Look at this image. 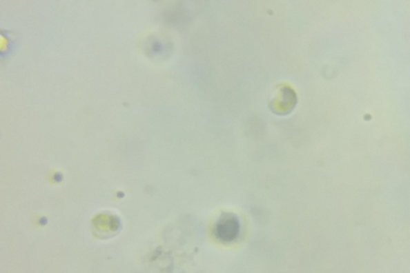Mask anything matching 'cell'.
Instances as JSON below:
<instances>
[{"label":"cell","mask_w":410,"mask_h":273,"mask_svg":"<svg viewBox=\"0 0 410 273\" xmlns=\"http://www.w3.org/2000/svg\"><path fill=\"white\" fill-rule=\"evenodd\" d=\"M215 232L217 237L222 242H233L239 237L241 232L239 218L233 213H224L217 222Z\"/></svg>","instance_id":"cell-1"}]
</instances>
